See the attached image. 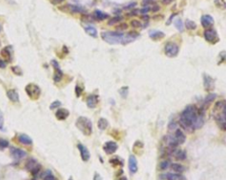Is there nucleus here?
I'll list each match as a JSON object with an SVG mask.
<instances>
[{"mask_svg":"<svg viewBox=\"0 0 226 180\" xmlns=\"http://www.w3.org/2000/svg\"><path fill=\"white\" fill-rule=\"evenodd\" d=\"M179 124L183 129L193 132L200 129L204 124V117L200 116L195 105H188L182 111L179 118Z\"/></svg>","mask_w":226,"mask_h":180,"instance_id":"obj_1","label":"nucleus"},{"mask_svg":"<svg viewBox=\"0 0 226 180\" xmlns=\"http://www.w3.org/2000/svg\"><path fill=\"white\" fill-rule=\"evenodd\" d=\"M76 127L86 136H90L93 131V124L90 119L86 117H80L75 123Z\"/></svg>","mask_w":226,"mask_h":180,"instance_id":"obj_2","label":"nucleus"},{"mask_svg":"<svg viewBox=\"0 0 226 180\" xmlns=\"http://www.w3.org/2000/svg\"><path fill=\"white\" fill-rule=\"evenodd\" d=\"M124 34L123 33H118V32H113V31H108V32H102L101 33V37L102 39L106 41L109 44H118L122 42V40L124 38Z\"/></svg>","mask_w":226,"mask_h":180,"instance_id":"obj_3","label":"nucleus"},{"mask_svg":"<svg viewBox=\"0 0 226 180\" xmlns=\"http://www.w3.org/2000/svg\"><path fill=\"white\" fill-rule=\"evenodd\" d=\"M41 165L40 163L34 158H29L26 164H25V169L29 171L34 176H37L39 174V172L41 171Z\"/></svg>","mask_w":226,"mask_h":180,"instance_id":"obj_4","label":"nucleus"},{"mask_svg":"<svg viewBox=\"0 0 226 180\" xmlns=\"http://www.w3.org/2000/svg\"><path fill=\"white\" fill-rule=\"evenodd\" d=\"M25 90L27 96L33 100H37L41 96V88L39 87V86L35 84H27L25 87Z\"/></svg>","mask_w":226,"mask_h":180,"instance_id":"obj_5","label":"nucleus"},{"mask_svg":"<svg viewBox=\"0 0 226 180\" xmlns=\"http://www.w3.org/2000/svg\"><path fill=\"white\" fill-rule=\"evenodd\" d=\"M179 52V48L175 42H167L164 46V53L169 58H175Z\"/></svg>","mask_w":226,"mask_h":180,"instance_id":"obj_6","label":"nucleus"},{"mask_svg":"<svg viewBox=\"0 0 226 180\" xmlns=\"http://www.w3.org/2000/svg\"><path fill=\"white\" fill-rule=\"evenodd\" d=\"M204 38L207 41H208L211 44H215L219 41V36L217 34V32L214 28H208L203 33Z\"/></svg>","mask_w":226,"mask_h":180,"instance_id":"obj_7","label":"nucleus"},{"mask_svg":"<svg viewBox=\"0 0 226 180\" xmlns=\"http://www.w3.org/2000/svg\"><path fill=\"white\" fill-rule=\"evenodd\" d=\"M140 33L136 32V31H131V32H128L126 34L124 35V38L122 40V42L121 44L123 45H126L130 42H132L134 41L135 40H137L139 37H140Z\"/></svg>","mask_w":226,"mask_h":180,"instance_id":"obj_8","label":"nucleus"},{"mask_svg":"<svg viewBox=\"0 0 226 180\" xmlns=\"http://www.w3.org/2000/svg\"><path fill=\"white\" fill-rule=\"evenodd\" d=\"M161 180H186L185 176L178 173H163L159 175Z\"/></svg>","mask_w":226,"mask_h":180,"instance_id":"obj_9","label":"nucleus"},{"mask_svg":"<svg viewBox=\"0 0 226 180\" xmlns=\"http://www.w3.org/2000/svg\"><path fill=\"white\" fill-rule=\"evenodd\" d=\"M10 155L11 156L16 160V161H19V160H21L22 158H24L26 155H27V153L20 149V148H10Z\"/></svg>","mask_w":226,"mask_h":180,"instance_id":"obj_10","label":"nucleus"},{"mask_svg":"<svg viewBox=\"0 0 226 180\" xmlns=\"http://www.w3.org/2000/svg\"><path fill=\"white\" fill-rule=\"evenodd\" d=\"M51 65H53V67L55 69V74H54L53 79H54L55 82H59L62 79V78H63V72L60 69L59 65L57 62V60H52L51 61Z\"/></svg>","mask_w":226,"mask_h":180,"instance_id":"obj_11","label":"nucleus"},{"mask_svg":"<svg viewBox=\"0 0 226 180\" xmlns=\"http://www.w3.org/2000/svg\"><path fill=\"white\" fill-rule=\"evenodd\" d=\"M201 26L208 29V28H211V27L214 25V19L211 15H208V14H205V15H202L201 18Z\"/></svg>","mask_w":226,"mask_h":180,"instance_id":"obj_12","label":"nucleus"},{"mask_svg":"<svg viewBox=\"0 0 226 180\" xmlns=\"http://www.w3.org/2000/svg\"><path fill=\"white\" fill-rule=\"evenodd\" d=\"M128 166H129V170L130 173L132 174H135L138 171V162H137V159L133 155H131L129 156V160H128Z\"/></svg>","mask_w":226,"mask_h":180,"instance_id":"obj_13","label":"nucleus"},{"mask_svg":"<svg viewBox=\"0 0 226 180\" xmlns=\"http://www.w3.org/2000/svg\"><path fill=\"white\" fill-rule=\"evenodd\" d=\"M118 149V144L115 141H107L103 145V150L107 155L114 154Z\"/></svg>","mask_w":226,"mask_h":180,"instance_id":"obj_14","label":"nucleus"},{"mask_svg":"<svg viewBox=\"0 0 226 180\" xmlns=\"http://www.w3.org/2000/svg\"><path fill=\"white\" fill-rule=\"evenodd\" d=\"M77 148H78L79 151H80V156H81L82 161L87 162V161L90 159V153H89L88 149H87L84 145H82V144H80V143H79V144L77 145Z\"/></svg>","mask_w":226,"mask_h":180,"instance_id":"obj_15","label":"nucleus"},{"mask_svg":"<svg viewBox=\"0 0 226 180\" xmlns=\"http://www.w3.org/2000/svg\"><path fill=\"white\" fill-rule=\"evenodd\" d=\"M60 10L65 11V12H69V13H83L84 9L80 6H74V5H66L65 6L59 7Z\"/></svg>","mask_w":226,"mask_h":180,"instance_id":"obj_16","label":"nucleus"},{"mask_svg":"<svg viewBox=\"0 0 226 180\" xmlns=\"http://www.w3.org/2000/svg\"><path fill=\"white\" fill-rule=\"evenodd\" d=\"M203 82H204V87L207 91H210V90L214 89L215 86V80L208 75L204 74L203 75Z\"/></svg>","mask_w":226,"mask_h":180,"instance_id":"obj_17","label":"nucleus"},{"mask_svg":"<svg viewBox=\"0 0 226 180\" xmlns=\"http://www.w3.org/2000/svg\"><path fill=\"white\" fill-rule=\"evenodd\" d=\"M174 138L177 141V142L178 143V145H181L183 143H185L187 137H186V134L183 132L182 130L180 129H177L174 132Z\"/></svg>","mask_w":226,"mask_h":180,"instance_id":"obj_18","label":"nucleus"},{"mask_svg":"<svg viewBox=\"0 0 226 180\" xmlns=\"http://www.w3.org/2000/svg\"><path fill=\"white\" fill-rule=\"evenodd\" d=\"M98 101H99L98 96H96V95H90L87 98V105L90 109H94L97 105Z\"/></svg>","mask_w":226,"mask_h":180,"instance_id":"obj_19","label":"nucleus"},{"mask_svg":"<svg viewBox=\"0 0 226 180\" xmlns=\"http://www.w3.org/2000/svg\"><path fill=\"white\" fill-rule=\"evenodd\" d=\"M18 141H19L20 143H21V144H23V145H28V146H30V145L33 144L32 139L28 136V135H27V134H25V133H21V134L19 135V136H18Z\"/></svg>","mask_w":226,"mask_h":180,"instance_id":"obj_20","label":"nucleus"},{"mask_svg":"<svg viewBox=\"0 0 226 180\" xmlns=\"http://www.w3.org/2000/svg\"><path fill=\"white\" fill-rule=\"evenodd\" d=\"M6 96L9 98L10 101H12L13 103H18L20 101V96L19 94L17 93L16 90L14 89H9L6 92Z\"/></svg>","mask_w":226,"mask_h":180,"instance_id":"obj_21","label":"nucleus"},{"mask_svg":"<svg viewBox=\"0 0 226 180\" xmlns=\"http://www.w3.org/2000/svg\"><path fill=\"white\" fill-rule=\"evenodd\" d=\"M69 115H70V112L66 109H58L56 112V117L60 121L66 119L69 117Z\"/></svg>","mask_w":226,"mask_h":180,"instance_id":"obj_22","label":"nucleus"},{"mask_svg":"<svg viewBox=\"0 0 226 180\" xmlns=\"http://www.w3.org/2000/svg\"><path fill=\"white\" fill-rule=\"evenodd\" d=\"M149 37L152 40H155V41L163 39L165 36L164 33L162 32V31H159V30H151V31H149Z\"/></svg>","mask_w":226,"mask_h":180,"instance_id":"obj_23","label":"nucleus"},{"mask_svg":"<svg viewBox=\"0 0 226 180\" xmlns=\"http://www.w3.org/2000/svg\"><path fill=\"white\" fill-rule=\"evenodd\" d=\"M172 154H173V155H174V157L177 161H185L187 159V153L184 150H181V149L176 150L175 149Z\"/></svg>","mask_w":226,"mask_h":180,"instance_id":"obj_24","label":"nucleus"},{"mask_svg":"<svg viewBox=\"0 0 226 180\" xmlns=\"http://www.w3.org/2000/svg\"><path fill=\"white\" fill-rule=\"evenodd\" d=\"M170 167V169L174 172L178 173V174H181V173H183L186 170V167L185 166H183L182 164H180V163H177V162L171 163Z\"/></svg>","mask_w":226,"mask_h":180,"instance_id":"obj_25","label":"nucleus"},{"mask_svg":"<svg viewBox=\"0 0 226 180\" xmlns=\"http://www.w3.org/2000/svg\"><path fill=\"white\" fill-rule=\"evenodd\" d=\"M110 16L108 13H105L100 10H96L95 13H94V18L95 20H104L106 19H108Z\"/></svg>","mask_w":226,"mask_h":180,"instance_id":"obj_26","label":"nucleus"},{"mask_svg":"<svg viewBox=\"0 0 226 180\" xmlns=\"http://www.w3.org/2000/svg\"><path fill=\"white\" fill-rule=\"evenodd\" d=\"M11 47H6L4 49H2L1 51V56L6 58L8 62L12 61V51H11Z\"/></svg>","mask_w":226,"mask_h":180,"instance_id":"obj_27","label":"nucleus"},{"mask_svg":"<svg viewBox=\"0 0 226 180\" xmlns=\"http://www.w3.org/2000/svg\"><path fill=\"white\" fill-rule=\"evenodd\" d=\"M85 32H86L88 35L92 36V37H94V38H96V37H97V30H96V28L94 27L93 26H87V27H85Z\"/></svg>","mask_w":226,"mask_h":180,"instance_id":"obj_28","label":"nucleus"},{"mask_svg":"<svg viewBox=\"0 0 226 180\" xmlns=\"http://www.w3.org/2000/svg\"><path fill=\"white\" fill-rule=\"evenodd\" d=\"M41 177H42V180H57L56 177H55V176L51 173V170L44 171V172L42 174Z\"/></svg>","mask_w":226,"mask_h":180,"instance_id":"obj_29","label":"nucleus"},{"mask_svg":"<svg viewBox=\"0 0 226 180\" xmlns=\"http://www.w3.org/2000/svg\"><path fill=\"white\" fill-rule=\"evenodd\" d=\"M108 125H109V122H108V120H107L106 118L102 117V118H100V119L98 120L97 126H98V128H99L100 130H105V129L108 127Z\"/></svg>","mask_w":226,"mask_h":180,"instance_id":"obj_30","label":"nucleus"},{"mask_svg":"<svg viewBox=\"0 0 226 180\" xmlns=\"http://www.w3.org/2000/svg\"><path fill=\"white\" fill-rule=\"evenodd\" d=\"M174 26L179 31V32H183L184 31V23L182 21L181 19H177L174 21Z\"/></svg>","mask_w":226,"mask_h":180,"instance_id":"obj_31","label":"nucleus"},{"mask_svg":"<svg viewBox=\"0 0 226 180\" xmlns=\"http://www.w3.org/2000/svg\"><path fill=\"white\" fill-rule=\"evenodd\" d=\"M122 20H123V18H122L121 16L116 15V16H114V17H112V18H111V19L109 20V21H108V26H113V25H115V24H117V23H119Z\"/></svg>","mask_w":226,"mask_h":180,"instance_id":"obj_32","label":"nucleus"},{"mask_svg":"<svg viewBox=\"0 0 226 180\" xmlns=\"http://www.w3.org/2000/svg\"><path fill=\"white\" fill-rule=\"evenodd\" d=\"M215 98H216V94H215V93H210V94H208V95L206 96V98L204 99V105H208V104L211 103Z\"/></svg>","mask_w":226,"mask_h":180,"instance_id":"obj_33","label":"nucleus"},{"mask_svg":"<svg viewBox=\"0 0 226 180\" xmlns=\"http://www.w3.org/2000/svg\"><path fill=\"white\" fill-rule=\"evenodd\" d=\"M214 4H215V6L217 8H219L221 10H225L226 9V2H225V0H215Z\"/></svg>","mask_w":226,"mask_h":180,"instance_id":"obj_34","label":"nucleus"},{"mask_svg":"<svg viewBox=\"0 0 226 180\" xmlns=\"http://www.w3.org/2000/svg\"><path fill=\"white\" fill-rule=\"evenodd\" d=\"M185 26L187 29L189 30H194L196 27H197V25L194 21L191 20H186V23H185Z\"/></svg>","mask_w":226,"mask_h":180,"instance_id":"obj_35","label":"nucleus"},{"mask_svg":"<svg viewBox=\"0 0 226 180\" xmlns=\"http://www.w3.org/2000/svg\"><path fill=\"white\" fill-rule=\"evenodd\" d=\"M170 166V162H169L168 160H164V161H163V162H160V164H159V169H160L161 170H166Z\"/></svg>","mask_w":226,"mask_h":180,"instance_id":"obj_36","label":"nucleus"},{"mask_svg":"<svg viewBox=\"0 0 226 180\" xmlns=\"http://www.w3.org/2000/svg\"><path fill=\"white\" fill-rule=\"evenodd\" d=\"M119 94L122 98H126L128 96V86H123L119 89Z\"/></svg>","mask_w":226,"mask_h":180,"instance_id":"obj_37","label":"nucleus"},{"mask_svg":"<svg viewBox=\"0 0 226 180\" xmlns=\"http://www.w3.org/2000/svg\"><path fill=\"white\" fill-rule=\"evenodd\" d=\"M128 28V25H127V23H120V24H118V25H117L116 26V27H115V29L117 30V31H124V30H126Z\"/></svg>","mask_w":226,"mask_h":180,"instance_id":"obj_38","label":"nucleus"},{"mask_svg":"<svg viewBox=\"0 0 226 180\" xmlns=\"http://www.w3.org/2000/svg\"><path fill=\"white\" fill-rule=\"evenodd\" d=\"M177 129V122L175 121H170L168 124V130L170 131H176Z\"/></svg>","mask_w":226,"mask_h":180,"instance_id":"obj_39","label":"nucleus"},{"mask_svg":"<svg viewBox=\"0 0 226 180\" xmlns=\"http://www.w3.org/2000/svg\"><path fill=\"white\" fill-rule=\"evenodd\" d=\"M130 24H131V27H132L133 28H138V27H142V22L137 20H132Z\"/></svg>","mask_w":226,"mask_h":180,"instance_id":"obj_40","label":"nucleus"},{"mask_svg":"<svg viewBox=\"0 0 226 180\" xmlns=\"http://www.w3.org/2000/svg\"><path fill=\"white\" fill-rule=\"evenodd\" d=\"M9 146V142L6 140L4 139H0V150H3L5 148H6Z\"/></svg>","mask_w":226,"mask_h":180,"instance_id":"obj_41","label":"nucleus"},{"mask_svg":"<svg viewBox=\"0 0 226 180\" xmlns=\"http://www.w3.org/2000/svg\"><path fill=\"white\" fill-rule=\"evenodd\" d=\"M110 162L112 163V164H114V165H120V166H123V165H124L122 160H119L118 157H114V158H112L111 160H110Z\"/></svg>","mask_w":226,"mask_h":180,"instance_id":"obj_42","label":"nucleus"},{"mask_svg":"<svg viewBox=\"0 0 226 180\" xmlns=\"http://www.w3.org/2000/svg\"><path fill=\"white\" fill-rule=\"evenodd\" d=\"M94 20H95L94 16H91V15H83L81 17V20L84 22H92Z\"/></svg>","mask_w":226,"mask_h":180,"instance_id":"obj_43","label":"nucleus"},{"mask_svg":"<svg viewBox=\"0 0 226 180\" xmlns=\"http://www.w3.org/2000/svg\"><path fill=\"white\" fill-rule=\"evenodd\" d=\"M61 102L60 101H54L51 105H50V109L51 110H55L57 108H59L61 106Z\"/></svg>","mask_w":226,"mask_h":180,"instance_id":"obj_44","label":"nucleus"},{"mask_svg":"<svg viewBox=\"0 0 226 180\" xmlns=\"http://www.w3.org/2000/svg\"><path fill=\"white\" fill-rule=\"evenodd\" d=\"M225 104H226V102H225V101H219V102H217V103H215V108L216 110L223 109V108H224V106H225Z\"/></svg>","mask_w":226,"mask_h":180,"instance_id":"obj_45","label":"nucleus"},{"mask_svg":"<svg viewBox=\"0 0 226 180\" xmlns=\"http://www.w3.org/2000/svg\"><path fill=\"white\" fill-rule=\"evenodd\" d=\"M82 91H83V89H82L80 86L77 85V86H75V94H76V96H77V97H80V96Z\"/></svg>","mask_w":226,"mask_h":180,"instance_id":"obj_46","label":"nucleus"},{"mask_svg":"<svg viewBox=\"0 0 226 180\" xmlns=\"http://www.w3.org/2000/svg\"><path fill=\"white\" fill-rule=\"evenodd\" d=\"M136 6H137V3H136V2H132V3H130V4H128L127 6H125L124 7V9H125V10L133 9Z\"/></svg>","mask_w":226,"mask_h":180,"instance_id":"obj_47","label":"nucleus"},{"mask_svg":"<svg viewBox=\"0 0 226 180\" xmlns=\"http://www.w3.org/2000/svg\"><path fill=\"white\" fill-rule=\"evenodd\" d=\"M12 70H13V72L15 74H17V75H21V74H22V72H21V70H20V68L19 66L12 67Z\"/></svg>","mask_w":226,"mask_h":180,"instance_id":"obj_48","label":"nucleus"},{"mask_svg":"<svg viewBox=\"0 0 226 180\" xmlns=\"http://www.w3.org/2000/svg\"><path fill=\"white\" fill-rule=\"evenodd\" d=\"M140 13V10L138 9H132L129 13H127V16H137Z\"/></svg>","mask_w":226,"mask_h":180,"instance_id":"obj_49","label":"nucleus"},{"mask_svg":"<svg viewBox=\"0 0 226 180\" xmlns=\"http://www.w3.org/2000/svg\"><path fill=\"white\" fill-rule=\"evenodd\" d=\"M3 127H4V115L1 110H0V130H3Z\"/></svg>","mask_w":226,"mask_h":180,"instance_id":"obj_50","label":"nucleus"},{"mask_svg":"<svg viewBox=\"0 0 226 180\" xmlns=\"http://www.w3.org/2000/svg\"><path fill=\"white\" fill-rule=\"evenodd\" d=\"M149 11H150V8H149V6H145V7H143L142 9L140 10V13L144 15V14H147Z\"/></svg>","mask_w":226,"mask_h":180,"instance_id":"obj_51","label":"nucleus"},{"mask_svg":"<svg viewBox=\"0 0 226 180\" xmlns=\"http://www.w3.org/2000/svg\"><path fill=\"white\" fill-rule=\"evenodd\" d=\"M6 63L2 58H0V68L4 69V68H6Z\"/></svg>","mask_w":226,"mask_h":180,"instance_id":"obj_52","label":"nucleus"},{"mask_svg":"<svg viewBox=\"0 0 226 180\" xmlns=\"http://www.w3.org/2000/svg\"><path fill=\"white\" fill-rule=\"evenodd\" d=\"M159 10H160V6H157V5H155V6H152V8H151V11L154 12V13H156V12H158Z\"/></svg>","mask_w":226,"mask_h":180,"instance_id":"obj_53","label":"nucleus"},{"mask_svg":"<svg viewBox=\"0 0 226 180\" xmlns=\"http://www.w3.org/2000/svg\"><path fill=\"white\" fill-rule=\"evenodd\" d=\"M151 2H152V0H142V5L143 6H148V5L150 4Z\"/></svg>","mask_w":226,"mask_h":180,"instance_id":"obj_54","label":"nucleus"},{"mask_svg":"<svg viewBox=\"0 0 226 180\" xmlns=\"http://www.w3.org/2000/svg\"><path fill=\"white\" fill-rule=\"evenodd\" d=\"M174 1V0H162V3L165 6H168L170 4H171L172 2Z\"/></svg>","mask_w":226,"mask_h":180,"instance_id":"obj_55","label":"nucleus"},{"mask_svg":"<svg viewBox=\"0 0 226 180\" xmlns=\"http://www.w3.org/2000/svg\"><path fill=\"white\" fill-rule=\"evenodd\" d=\"M176 15H177V13H173V14H171V15H170V19L168 20V21H167V23H166V24H167V25H170V24L171 23V21H172L173 18H174Z\"/></svg>","mask_w":226,"mask_h":180,"instance_id":"obj_56","label":"nucleus"},{"mask_svg":"<svg viewBox=\"0 0 226 180\" xmlns=\"http://www.w3.org/2000/svg\"><path fill=\"white\" fill-rule=\"evenodd\" d=\"M63 1H65V0H51V3L53 5H58V4L62 3Z\"/></svg>","mask_w":226,"mask_h":180,"instance_id":"obj_57","label":"nucleus"},{"mask_svg":"<svg viewBox=\"0 0 226 180\" xmlns=\"http://www.w3.org/2000/svg\"><path fill=\"white\" fill-rule=\"evenodd\" d=\"M142 19L144 21L148 22V21H149V16L148 14H144V15H142Z\"/></svg>","mask_w":226,"mask_h":180,"instance_id":"obj_58","label":"nucleus"},{"mask_svg":"<svg viewBox=\"0 0 226 180\" xmlns=\"http://www.w3.org/2000/svg\"><path fill=\"white\" fill-rule=\"evenodd\" d=\"M94 180H101V176H100V175H99V174H97V173H96V174H95V178H94Z\"/></svg>","mask_w":226,"mask_h":180,"instance_id":"obj_59","label":"nucleus"},{"mask_svg":"<svg viewBox=\"0 0 226 180\" xmlns=\"http://www.w3.org/2000/svg\"><path fill=\"white\" fill-rule=\"evenodd\" d=\"M118 180H127V178H126L125 176H122V177H120Z\"/></svg>","mask_w":226,"mask_h":180,"instance_id":"obj_60","label":"nucleus"},{"mask_svg":"<svg viewBox=\"0 0 226 180\" xmlns=\"http://www.w3.org/2000/svg\"><path fill=\"white\" fill-rule=\"evenodd\" d=\"M1 30H2V27H1V25H0V32H1Z\"/></svg>","mask_w":226,"mask_h":180,"instance_id":"obj_61","label":"nucleus"},{"mask_svg":"<svg viewBox=\"0 0 226 180\" xmlns=\"http://www.w3.org/2000/svg\"><path fill=\"white\" fill-rule=\"evenodd\" d=\"M69 180H73V179H72V178H70V179H69Z\"/></svg>","mask_w":226,"mask_h":180,"instance_id":"obj_62","label":"nucleus"}]
</instances>
